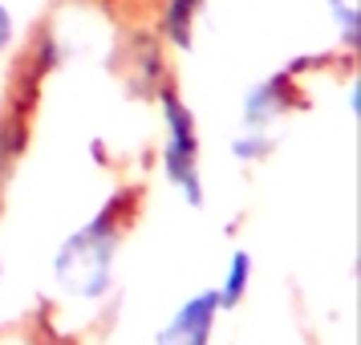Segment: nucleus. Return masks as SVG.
<instances>
[{"label": "nucleus", "mask_w": 361, "mask_h": 345, "mask_svg": "<svg viewBox=\"0 0 361 345\" xmlns=\"http://www.w3.org/2000/svg\"><path fill=\"white\" fill-rule=\"evenodd\" d=\"M244 284H247V252H235V256H231V272H228V280H224L219 301H224V305H235L240 293H244Z\"/></svg>", "instance_id": "nucleus-1"}]
</instances>
